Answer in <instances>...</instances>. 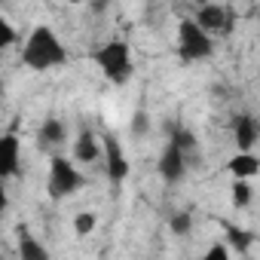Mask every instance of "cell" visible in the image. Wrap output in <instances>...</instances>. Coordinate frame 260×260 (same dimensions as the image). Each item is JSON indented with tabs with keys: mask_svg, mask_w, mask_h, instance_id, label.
<instances>
[{
	"mask_svg": "<svg viewBox=\"0 0 260 260\" xmlns=\"http://www.w3.org/2000/svg\"><path fill=\"white\" fill-rule=\"evenodd\" d=\"M16 43V28L0 16V49H7V46H13Z\"/></svg>",
	"mask_w": 260,
	"mask_h": 260,
	"instance_id": "obj_17",
	"label": "cell"
},
{
	"mask_svg": "<svg viewBox=\"0 0 260 260\" xmlns=\"http://www.w3.org/2000/svg\"><path fill=\"white\" fill-rule=\"evenodd\" d=\"M46 187H49L52 199H64V196H71V193H77L83 187V175L77 172V166L71 159L52 156V162H49V184Z\"/></svg>",
	"mask_w": 260,
	"mask_h": 260,
	"instance_id": "obj_4",
	"label": "cell"
},
{
	"mask_svg": "<svg viewBox=\"0 0 260 260\" xmlns=\"http://www.w3.org/2000/svg\"><path fill=\"white\" fill-rule=\"evenodd\" d=\"M251 202V184L248 181H233V205L245 208Z\"/></svg>",
	"mask_w": 260,
	"mask_h": 260,
	"instance_id": "obj_15",
	"label": "cell"
},
{
	"mask_svg": "<svg viewBox=\"0 0 260 260\" xmlns=\"http://www.w3.org/2000/svg\"><path fill=\"white\" fill-rule=\"evenodd\" d=\"M132 132L135 135H147V113H135L132 116Z\"/></svg>",
	"mask_w": 260,
	"mask_h": 260,
	"instance_id": "obj_20",
	"label": "cell"
},
{
	"mask_svg": "<svg viewBox=\"0 0 260 260\" xmlns=\"http://www.w3.org/2000/svg\"><path fill=\"white\" fill-rule=\"evenodd\" d=\"M19 162H22V144L19 135H0V181L19 175Z\"/></svg>",
	"mask_w": 260,
	"mask_h": 260,
	"instance_id": "obj_8",
	"label": "cell"
},
{
	"mask_svg": "<svg viewBox=\"0 0 260 260\" xmlns=\"http://www.w3.org/2000/svg\"><path fill=\"white\" fill-rule=\"evenodd\" d=\"M74 156H77L80 162H95V159L101 156V141L95 138V132L83 128L80 138H77V144H74Z\"/></svg>",
	"mask_w": 260,
	"mask_h": 260,
	"instance_id": "obj_12",
	"label": "cell"
},
{
	"mask_svg": "<svg viewBox=\"0 0 260 260\" xmlns=\"http://www.w3.org/2000/svg\"><path fill=\"white\" fill-rule=\"evenodd\" d=\"M64 138H68V125L61 119H46L37 128V144H40V150H55V147L64 144Z\"/></svg>",
	"mask_w": 260,
	"mask_h": 260,
	"instance_id": "obj_10",
	"label": "cell"
},
{
	"mask_svg": "<svg viewBox=\"0 0 260 260\" xmlns=\"http://www.w3.org/2000/svg\"><path fill=\"white\" fill-rule=\"evenodd\" d=\"M226 245H233L236 251H248L254 245V233H245V230L226 223Z\"/></svg>",
	"mask_w": 260,
	"mask_h": 260,
	"instance_id": "obj_14",
	"label": "cell"
},
{
	"mask_svg": "<svg viewBox=\"0 0 260 260\" xmlns=\"http://www.w3.org/2000/svg\"><path fill=\"white\" fill-rule=\"evenodd\" d=\"M95 223H98V217H95L92 211H80V214L74 217V230H77V236H89V233L95 230Z\"/></svg>",
	"mask_w": 260,
	"mask_h": 260,
	"instance_id": "obj_16",
	"label": "cell"
},
{
	"mask_svg": "<svg viewBox=\"0 0 260 260\" xmlns=\"http://www.w3.org/2000/svg\"><path fill=\"white\" fill-rule=\"evenodd\" d=\"M22 61L31 71H49L68 61V49L49 25H37L22 46Z\"/></svg>",
	"mask_w": 260,
	"mask_h": 260,
	"instance_id": "obj_1",
	"label": "cell"
},
{
	"mask_svg": "<svg viewBox=\"0 0 260 260\" xmlns=\"http://www.w3.org/2000/svg\"><path fill=\"white\" fill-rule=\"evenodd\" d=\"M233 132H236V147H239V153H251V147H254L257 138H260V125H257V119H254L251 113H239L236 122H233Z\"/></svg>",
	"mask_w": 260,
	"mask_h": 260,
	"instance_id": "obj_9",
	"label": "cell"
},
{
	"mask_svg": "<svg viewBox=\"0 0 260 260\" xmlns=\"http://www.w3.org/2000/svg\"><path fill=\"white\" fill-rule=\"evenodd\" d=\"M211 52H214L211 37H208L193 19H184V22L178 25V55H181V61L193 64V61L208 58Z\"/></svg>",
	"mask_w": 260,
	"mask_h": 260,
	"instance_id": "obj_3",
	"label": "cell"
},
{
	"mask_svg": "<svg viewBox=\"0 0 260 260\" xmlns=\"http://www.w3.org/2000/svg\"><path fill=\"white\" fill-rule=\"evenodd\" d=\"M159 178L166 181V184H181L184 178H187V169H190V156L184 153V150H178L172 141L166 144V150H162V156H159Z\"/></svg>",
	"mask_w": 260,
	"mask_h": 260,
	"instance_id": "obj_6",
	"label": "cell"
},
{
	"mask_svg": "<svg viewBox=\"0 0 260 260\" xmlns=\"http://www.w3.org/2000/svg\"><path fill=\"white\" fill-rule=\"evenodd\" d=\"M172 233H178V236H184V233H190V226H193V220H190V214L187 211H181V214H175L172 217Z\"/></svg>",
	"mask_w": 260,
	"mask_h": 260,
	"instance_id": "obj_18",
	"label": "cell"
},
{
	"mask_svg": "<svg viewBox=\"0 0 260 260\" xmlns=\"http://www.w3.org/2000/svg\"><path fill=\"white\" fill-rule=\"evenodd\" d=\"M226 172H233L236 181H248V178H254V175L260 172V162H257L254 153H236V156L226 162Z\"/></svg>",
	"mask_w": 260,
	"mask_h": 260,
	"instance_id": "obj_13",
	"label": "cell"
},
{
	"mask_svg": "<svg viewBox=\"0 0 260 260\" xmlns=\"http://www.w3.org/2000/svg\"><path fill=\"white\" fill-rule=\"evenodd\" d=\"M208 37L211 34H230L233 28V10L230 7H220V4H205L196 10V19H193Z\"/></svg>",
	"mask_w": 260,
	"mask_h": 260,
	"instance_id": "obj_5",
	"label": "cell"
},
{
	"mask_svg": "<svg viewBox=\"0 0 260 260\" xmlns=\"http://www.w3.org/2000/svg\"><path fill=\"white\" fill-rule=\"evenodd\" d=\"M92 61H95V64L101 68V74H104L110 83H116V86L128 83V80H132V71H135V64H132V49H128L125 40H107V43L92 55Z\"/></svg>",
	"mask_w": 260,
	"mask_h": 260,
	"instance_id": "obj_2",
	"label": "cell"
},
{
	"mask_svg": "<svg viewBox=\"0 0 260 260\" xmlns=\"http://www.w3.org/2000/svg\"><path fill=\"white\" fill-rule=\"evenodd\" d=\"M7 211V187H4V181H0V214Z\"/></svg>",
	"mask_w": 260,
	"mask_h": 260,
	"instance_id": "obj_21",
	"label": "cell"
},
{
	"mask_svg": "<svg viewBox=\"0 0 260 260\" xmlns=\"http://www.w3.org/2000/svg\"><path fill=\"white\" fill-rule=\"evenodd\" d=\"M19 260H49V251L25 226H19Z\"/></svg>",
	"mask_w": 260,
	"mask_h": 260,
	"instance_id": "obj_11",
	"label": "cell"
},
{
	"mask_svg": "<svg viewBox=\"0 0 260 260\" xmlns=\"http://www.w3.org/2000/svg\"><path fill=\"white\" fill-rule=\"evenodd\" d=\"M199 260H233V257H230V248L226 245H211Z\"/></svg>",
	"mask_w": 260,
	"mask_h": 260,
	"instance_id": "obj_19",
	"label": "cell"
},
{
	"mask_svg": "<svg viewBox=\"0 0 260 260\" xmlns=\"http://www.w3.org/2000/svg\"><path fill=\"white\" fill-rule=\"evenodd\" d=\"M101 150L107 153V178H110L113 184L125 181V178H128V159H125V153H122L119 141H116L113 135H104Z\"/></svg>",
	"mask_w": 260,
	"mask_h": 260,
	"instance_id": "obj_7",
	"label": "cell"
}]
</instances>
